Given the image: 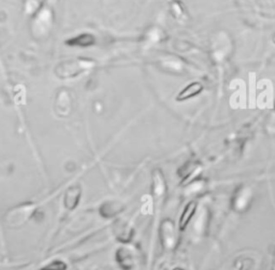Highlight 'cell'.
Here are the masks:
<instances>
[{
	"label": "cell",
	"mask_w": 275,
	"mask_h": 270,
	"mask_svg": "<svg viewBox=\"0 0 275 270\" xmlns=\"http://www.w3.org/2000/svg\"><path fill=\"white\" fill-rule=\"evenodd\" d=\"M37 211V205L34 203H24L9 210L6 215V223L11 228H18L25 225L33 218Z\"/></svg>",
	"instance_id": "6da1fadb"
},
{
	"label": "cell",
	"mask_w": 275,
	"mask_h": 270,
	"mask_svg": "<svg viewBox=\"0 0 275 270\" xmlns=\"http://www.w3.org/2000/svg\"><path fill=\"white\" fill-rule=\"evenodd\" d=\"M82 197V187L81 185H72V187H69L65 195H63V206L65 208L69 211L75 210L79 204H80V200Z\"/></svg>",
	"instance_id": "7a4b0ae2"
},
{
	"label": "cell",
	"mask_w": 275,
	"mask_h": 270,
	"mask_svg": "<svg viewBox=\"0 0 275 270\" xmlns=\"http://www.w3.org/2000/svg\"><path fill=\"white\" fill-rule=\"evenodd\" d=\"M125 209L124 204H121L120 201H107L101 205V207L99 209V212L101 216L105 219L114 218V216L118 215L120 212H123Z\"/></svg>",
	"instance_id": "3957f363"
},
{
	"label": "cell",
	"mask_w": 275,
	"mask_h": 270,
	"mask_svg": "<svg viewBox=\"0 0 275 270\" xmlns=\"http://www.w3.org/2000/svg\"><path fill=\"white\" fill-rule=\"evenodd\" d=\"M134 236V228L127 222H119L116 225V238L121 243H129Z\"/></svg>",
	"instance_id": "277c9868"
},
{
	"label": "cell",
	"mask_w": 275,
	"mask_h": 270,
	"mask_svg": "<svg viewBox=\"0 0 275 270\" xmlns=\"http://www.w3.org/2000/svg\"><path fill=\"white\" fill-rule=\"evenodd\" d=\"M116 261L124 270H130L134 267V256L131 252L125 248H120L116 252Z\"/></svg>",
	"instance_id": "5b68a950"
},
{
	"label": "cell",
	"mask_w": 275,
	"mask_h": 270,
	"mask_svg": "<svg viewBox=\"0 0 275 270\" xmlns=\"http://www.w3.org/2000/svg\"><path fill=\"white\" fill-rule=\"evenodd\" d=\"M196 209H197V203H196V201H190L189 204L186 205V207H185L183 210L181 219H179V223H178L179 229L184 230L186 228L190 220H192L196 212Z\"/></svg>",
	"instance_id": "8992f818"
},
{
	"label": "cell",
	"mask_w": 275,
	"mask_h": 270,
	"mask_svg": "<svg viewBox=\"0 0 275 270\" xmlns=\"http://www.w3.org/2000/svg\"><path fill=\"white\" fill-rule=\"evenodd\" d=\"M41 270H67V265L65 262L57 259V261H52L51 263L46 264L45 266L41 268Z\"/></svg>",
	"instance_id": "52a82bcc"
},
{
	"label": "cell",
	"mask_w": 275,
	"mask_h": 270,
	"mask_svg": "<svg viewBox=\"0 0 275 270\" xmlns=\"http://www.w3.org/2000/svg\"><path fill=\"white\" fill-rule=\"evenodd\" d=\"M174 270H182V269H178V268H177V269H174Z\"/></svg>",
	"instance_id": "ba28073f"
}]
</instances>
